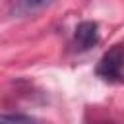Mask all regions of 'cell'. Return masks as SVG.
<instances>
[{
  "instance_id": "3",
  "label": "cell",
  "mask_w": 124,
  "mask_h": 124,
  "mask_svg": "<svg viewBox=\"0 0 124 124\" xmlns=\"http://www.w3.org/2000/svg\"><path fill=\"white\" fill-rule=\"evenodd\" d=\"M54 0H16L12 6V14L14 16H33L37 12H41L43 8L50 6Z\"/></svg>"
},
{
  "instance_id": "4",
  "label": "cell",
  "mask_w": 124,
  "mask_h": 124,
  "mask_svg": "<svg viewBox=\"0 0 124 124\" xmlns=\"http://www.w3.org/2000/svg\"><path fill=\"white\" fill-rule=\"evenodd\" d=\"M0 124H45L43 120L31 116V114H21V112H2L0 114Z\"/></svg>"
},
{
  "instance_id": "2",
  "label": "cell",
  "mask_w": 124,
  "mask_h": 124,
  "mask_svg": "<svg viewBox=\"0 0 124 124\" xmlns=\"http://www.w3.org/2000/svg\"><path fill=\"white\" fill-rule=\"evenodd\" d=\"M101 39V33H99V25L97 21H91V19H85V21H79L74 29V39H72V45L78 52H85L89 50L91 46H95Z\"/></svg>"
},
{
  "instance_id": "5",
  "label": "cell",
  "mask_w": 124,
  "mask_h": 124,
  "mask_svg": "<svg viewBox=\"0 0 124 124\" xmlns=\"http://www.w3.org/2000/svg\"><path fill=\"white\" fill-rule=\"evenodd\" d=\"M103 124H110V122H103Z\"/></svg>"
},
{
  "instance_id": "1",
  "label": "cell",
  "mask_w": 124,
  "mask_h": 124,
  "mask_svg": "<svg viewBox=\"0 0 124 124\" xmlns=\"http://www.w3.org/2000/svg\"><path fill=\"white\" fill-rule=\"evenodd\" d=\"M95 74L110 83H124V43H114L103 52L95 66Z\"/></svg>"
}]
</instances>
